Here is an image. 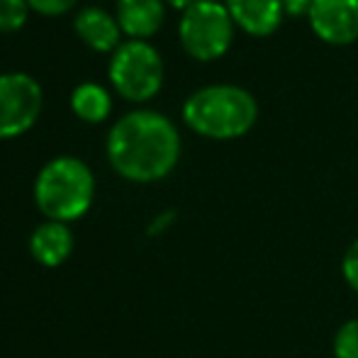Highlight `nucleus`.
I'll return each mask as SVG.
<instances>
[{"label":"nucleus","instance_id":"f03ea898","mask_svg":"<svg viewBox=\"0 0 358 358\" xmlns=\"http://www.w3.org/2000/svg\"><path fill=\"white\" fill-rule=\"evenodd\" d=\"M183 122L195 134L217 142L239 139L259 122V103L246 88L234 83H213L198 88L183 103Z\"/></svg>","mask_w":358,"mask_h":358},{"label":"nucleus","instance_id":"f8f14e48","mask_svg":"<svg viewBox=\"0 0 358 358\" xmlns=\"http://www.w3.org/2000/svg\"><path fill=\"white\" fill-rule=\"evenodd\" d=\"M71 108L85 122H103L108 120L110 110H113V98L110 93L98 83H80L73 88L71 93Z\"/></svg>","mask_w":358,"mask_h":358},{"label":"nucleus","instance_id":"f3484780","mask_svg":"<svg viewBox=\"0 0 358 358\" xmlns=\"http://www.w3.org/2000/svg\"><path fill=\"white\" fill-rule=\"evenodd\" d=\"M280 3H283L285 15H290V17H300V15H305L307 17L312 0H280Z\"/></svg>","mask_w":358,"mask_h":358},{"label":"nucleus","instance_id":"4468645a","mask_svg":"<svg viewBox=\"0 0 358 358\" xmlns=\"http://www.w3.org/2000/svg\"><path fill=\"white\" fill-rule=\"evenodd\" d=\"M27 0H0V32H17L29 15Z\"/></svg>","mask_w":358,"mask_h":358},{"label":"nucleus","instance_id":"423d86ee","mask_svg":"<svg viewBox=\"0 0 358 358\" xmlns=\"http://www.w3.org/2000/svg\"><path fill=\"white\" fill-rule=\"evenodd\" d=\"M42 85L29 73H0V139L24 134L42 113Z\"/></svg>","mask_w":358,"mask_h":358},{"label":"nucleus","instance_id":"ddd939ff","mask_svg":"<svg viewBox=\"0 0 358 358\" xmlns=\"http://www.w3.org/2000/svg\"><path fill=\"white\" fill-rule=\"evenodd\" d=\"M331 351H334L336 358H358V317L346 320L336 329L334 341H331Z\"/></svg>","mask_w":358,"mask_h":358},{"label":"nucleus","instance_id":"dca6fc26","mask_svg":"<svg viewBox=\"0 0 358 358\" xmlns=\"http://www.w3.org/2000/svg\"><path fill=\"white\" fill-rule=\"evenodd\" d=\"M29 8L39 15H64L73 8L78 0H27Z\"/></svg>","mask_w":358,"mask_h":358},{"label":"nucleus","instance_id":"9d476101","mask_svg":"<svg viewBox=\"0 0 358 358\" xmlns=\"http://www.w3.org/2000/svg\"><path fill=\"white\" fill-rule=\"evenodd\" d=\"M115 17L120 29L129 34V39H146L156 34L164 24L166 3L164 0H117Z\"/></svg>","mask_w":358,"mask_h":358},{"label":"nucleus","instance_id":"9b49d317","mask_svg":"<svg viewBox=\"0 0 358 358\" xmlns=\"http://www.w3.org/2000/svg\"><path fill=\"white\" fill-rule=\"evenodd\" d=\"M73 29L90 49L95 52H115L120 47V22L115 15H110L105 8L90 5L83 8L73 20Z\"/></svg>","mask_w":358,"mask_h":358},{"label":"nucleus","instance_id":"f257e3e1","mask_svg":"<svg viewBox=\"0 0 358 358\" xmlns=\"http://www.w3.org/2000/svg\"><path fill=\"white\" fill-rule=\"evenodd\" d=\"M105 149L124 180L156 183L178 166L180 132L164 113L132 110L113 124Z\"/></svg>","mask_w":358,"mask_h":358},{"label":"nucleus","instance_id":"20e7f679","mask_svg":"<svg viewBox=\"0 0 358 358\" xmlns=\"http://www.w3.org/2000/svg\"><path fill=\"white\" fill-rule=\"evenodd\" d=\"M234 20L220 0H198L180 15L178 39L185 54L198 62H215L229 52L234 42Z\"/></svg>","mask_w":358,"mask_h":358},{"label":"nucleus","instance_id":"7ed1b4c3","mask_svg":"<svg viewBox=\"0 0 358 358\" xmlns=\"http://www.w3.org/2000/svg\"><path fill=\"white\" fill-rule=\"evenodd\" d=\"M95 198V176L85 161L76 156H57L47 161L34 178V203L52 222L80 220Z\"/></svg>","mask_w":358,"mask_h":358},{"label":"nucleus","instance_id":"39448f33","mask_svg":"<svg viewBox=\"0 0 358 358\" xmlns=\"http://www.w3.org/2000/svg\"><path fill=\"white\" fill-rule=\"evenodd\" d=\"M110 80L124 100H151L164 85V59L146 39H127L113 52Z\"/></svg>","mask_w":358,"mask_h":358},{"label":"nucleus","instance_id":"1a4fd4ad","mask_svg":"<svg viewBox=\"0 0 358 358\" xmlns=\"http://www.w3.org/2000/svg\"><path fill=\"white\" fill-rule=\"evenodd\" d=\"M73 231L64 222H42L29 236V254L44 268H59L73 254Z\"/></svg>","mask_w":358,"mask_h":358},{"label":"nucleus","instance_id":"2eb2a0df","mask_svg":"<svg viewBox=\"0 0 358 358\" xmlns=\"http://www.w3.org/2000/svg\"><path fill=\"white\" fill-rule=\"evenodd\" d=\"M341 275H344L346 285L358 295V239L346 249L344 259H341Z\"/></svg>","mask_w":358,"mask_h":358},{"label":"nucleus","instance_id":"6ab92c4d","mask_svg":"<svg viewBox=\"0 0 358 358\" xmlns=\"http://www.w3.org/2000/svg\"><path fill=\"white\" fill-rule=\"evenodd\" d=\"M164 3H169L171 8H176V10H180V13H185L188 8H193L198 0H164Z\"/></svg>","mask_w":358,"mask_h":358},{"label":"nucleus","instance_id":"6e6552de","mask_svg":"<svg viewBox=\"0 0 358 358\" xmlns=\"http://www.w3.org/2000/svg\"><path fill=\"white\" fill-rule=\"evenodd\" d=\"M224 5L236 27L251 37H271L285 17L280 0H224Z\"/></svg>","mask_w":358,"mask_h":358},{"label":"nucleus","instance_id":"0eeeda50","mask_svg":"<svg viewBox=\"0 0 358 358\" xmlns=\"http://www.w3.org/2000/svg\"><path fill=\"white\" fill-rule=\"evenodd\" d=\"M307 20L312 32L331 47L358 39V0H312Z\"/></svg>","mask_w":358,"mask_h":358},{"label":"nucleus","instance_id":"a211bd4d","mask_svg":"<svg viewBox=\"0 0 358 358\" xmlns=\"http://www.w3.org/2000/svg\"><path fill=\"white\" fill-rule=\"evenodd\" d=\"M169 222H173V213H164V215H159L156 217V222H154V227H149V231H159V229H164Z\"/></svg>","mask_w":358,"mask_h":358}]
</instances>
